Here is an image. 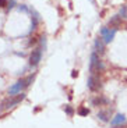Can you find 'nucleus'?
Returning <instances> with one entry per match:
<instances>
[{"label": "nucleus", "instance_id": "20", "mask_svg": "<svg viewBox=\"0 0 127 128\" xmlns=\"http://www.w3.org/2000/svg\"><path fill=\"white\" fill-rule=\"evenodd\" d=\"M32 43H36V38H32L31 40H29V45H32Z\"/></svg>", "mask_w": 127, "mask_h": 128}, {"label": "nucleus", "instance_id": "14", "mask_svg": "<svg viewBox=\"0 0 127 128\" xmlns=\"http://www.w3.org/2000/svg\"><path fill=\"white\" fill-rule=\"evenodd\" d=\"M88 113H89L88 109H85V107H81V109H80V112H78V114H80V116H88Z\"/></svg>", "mask_w": 127, "mask_h": 128}, {"label": "nucleus", "instance_id": "15", "mask_svg": "<svg viewBox=\"0 0 127 128\" xmlns=\"http://www.w3.org/2000/svg\"><path fill=\"white\" fill-rule=\"evenodd\" d=\"M64 110H66V113H67V114H69V116H73V109H71V106H69V104H67L66 106V107H64Z\"/></svg>", "mask_w": 127, "mask_h": 128}, {"label": "nucleus", "instance_id": "10", "mask_svg": "<svg viewBox=\"0 0 127 128\" xmlns=\"http://www.w3.org/2000/svg\"><path fill=\"white\" fill-rule=\"evenodd\" d=\"M109 103V100L106 98H95V99H92V104L94 106H102V104H106Z\"/></svg>", "mask_w": 127, "mask_h": 128}, {"label": "nucleus", "instance_id": "7", "mask_svg": "<svg viewBox=\"0 0 127 128\" xmlns=\"http://www.w3.org/2000/svg\"><path fill=\"white\" fill-rule=\"evenodd\" d=\"M120 25H121V17L120 16H113L109 20V26H110L112 29H116V31H117V28Z\"/></svg>", "mask_w": 127, "mask_h": 128}, {"label": "nucleus", "instance_id": "8", "mask_svg": "<svg viewBox=\"0 0 127 128\" xmlns=\"http://www.w3.org/2000/svg\"><path fill=\"white\" fill-rule=\"evenodd\" d=\"M94 48H95V52L96 53H99V54H102L103 52H105V42H103V39H95V42H94Z\"/></svg>", "mask_w": 127, "mask_h": 128}, {"label": "nucleus", "instance_id": "17", "mask_svg": "<svg viewBox=\"0 0 127 128\" xmlns=\"http://www.w3.org/2000/svg\"><path fill=\"white\" fill-rule=\"evenodd\" d=\"M7 4H9L7 0H0V8H2V7H7Z\"/></svg>", "mask_w": 127, "mask_h": 128}, {"label": "nucleus", "instance_id": "12", "mask_svg": "<svg viewBox=\"0 0 127 128\" xmlns=\"http://www.w3.org/2000/svg\"><path fill=\"white\" fill-rule=\"evenodd\" d=\"M109 116H110L109 110H105V112H99V113H98V118L102 120V121H109Z\"/></svg>", "mask_w": 127, "mask_h": 128}, {"label": "nucleus", "instance_id": "1", "mask_svg": "<svg viewBox=\"0 0 127 128\" xmlns=\"http://www.w3.org/2000/svg\"><path fill=\"white\" fill-rule=\"evenodd\" d=\"M105 68L103 63L99 60V56L96 52H92L91 53V61H89V71L91 74H99L102 70Z\"/></svg>", "mask_w": 127, "mask_h": 128}, {"label": "nucleus", "instance_id": "3", "mask_svg": "<svg viewBox=\"0 0 127 128\" xmlns=\"http://www.w3.org/2000/svg\"><path fill=\"white\" fill-rule=\"evenodd\" d=\"M41 60H42V48H35L32 50L31 56H29V66L35 67V66L39 64Z\"/></svg>", "mask_w": 127, "mask_h": 128}, {"label": "nucleus", "instance_id": "19", "mask_svg": "<svg viewBox=\"0 0 127 128\" xmlns=\"http://www.w3.org/2000/svg\"><path fill=\"white\" fill-rule=\"evenodd\" d=\"M20 10H22V11H25V13L28 11V8H27L25 6H20Z\"/></svg>", "mask_w": 127, "mask_h": 128}, {"label": "nucleus", "instance_id": "16", "mask_svg": "<svg viewBox=\"0 0 127 128\" xmlns=\"http://www.w3.org/2000/svg\"><path fill=\"white\" fill-rule=\"evenodd\" d=\"M119 16H120L121 18L127 16V7H123V8H120V14H119Z\"/></svg>", "mask_w": 127, "mask_h": 128}, {"label": "nucleus", "instance_id": "2", "mask_svg": "<svg viewBox=\"0 0 127 128\" xmlns=\"http://www.w3.org/2000/svg\"><path fill=\"white\" fill-rule=\"evenodd\" d=\"M24 98H25V95H24V93H20V95H17V96H10L9 99H6L3 103H2V109L7 110V109H10V107H13V106L17 104V103L21 102Z\"/></svg>", "mask_w": 127, "mask_h": 128}, {"label": "nucleus", "instance_id": "18", "mask_svg": "<svg viewBox=\"0 0 127 128\" xmlns=\"http://www.w3.org/2000/svg\"><path fill=\"white\" fill-rule=\"evenodd\" d=\"M14 6H16V2H14V0H11V2H9V4H7V7H9V8H13Z\"/></svg>", "mask_w": 127, "mask_h": 128}, {"label": "nucleus", "instance_id": "4", "mask_svg": "<svg viewBox=\"0 0 127 128\" xmlns=\"http://www.w3.org/2000/svg\"><path fill=\"white\" fill-rule=\"evenodd\" d=\"M101 35H102L103 42H105V45H108V43H110V42L113 40L114 35H116V29H110V28H108V26H103V28L101 29Z\"/></svg>", "mask_w": 127, "mask_h": 128}, {"label": "nucleus", "instance_id": "11", "mask_svg": "<svg viewBox=\"0 0 127 128\" xmlns=\"http://www.w3.org/2000/svg\"><path fill=\"white\" fill-rule=\"evenodd\" d=\"M34 14V17H32V22H31V32L34 31V29H36V25H38V22H39V14L38 13H32Z\"/></svg>", "mask_w": 127, "mask_h": 128}, {"label": "nucleus", "instance_id": "21", "mask_svg": "<svg viewBox=\"0 0 127 128\" xmlns=\"http://www.w3.org/2000/svg\"><path fill=\"white\" fill-rule=\"evenodd\" d=\"M71 77H73V78H76V77H77V71H73V74H71Z\"/></svg>", "mask_w": 127, "mask_h": 128}, {"label": "nucleus", "instance_id": "6", "mask_svg": "<svg viewBox=\"0 0 127 128\" xmlns=\"http://www.w3.org/2000/svg\"><path fill=\"white\" fill-rule=\"evenodd\" d=\"M88 88L91 90H98L101 88V80H99V75L98 74H91L88 78Z\"/></svg>", "mask_w": 127, "mask_h": 128}, {"label": "nucleus", "instance_id": "13", "mask_svg": "<svg viewBox=\"0 0 127 128\" xmlns=\"http://www.w3.org/2000/svg\"><path fill=\"white\" fill-rule=\"evenodd\" d=\"M32 81H34V75H29V77H27V78H25V88L31 85Z\"/></svg>", "mask_w": 127, "mask_h": 128}, {"label": "nucleus", "instance_id": "5", "mask_svg": "<svg viewBox=\"0 0 127 128\" xmlns=\"http://www.w3.org/2000/svg\"><path fill=\"white\" fill-rule=\"evenodd\" d=\"M25 88V80H20L17 81L14 85H11V86L9 88V95L10 96H16V95H20L21 93V90Z\"/></svg>", "mask_w": 127, "mask_h": 128}, {"label": "nucleus", "instance_id": "9", "mask_svg": "<svg viewBox=\"0 0 127 128\" xmlns=\"http://www.w3.org/2000/svg\"><path fill=\"white\" fill-rule=\"evenodd\" d=\"M112 125H113V127H117V125H121V124H124V122H126V117H124L123 114H116L113 117V118H112Z\"/></svg>", "mask_w": 127, "mask_h": 128}]
</instances>
